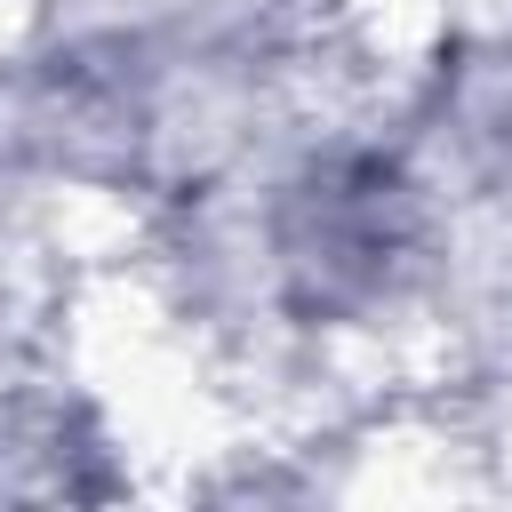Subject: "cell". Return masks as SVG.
<instances>
[{"label": "cell", "instance_id": "6da1fadb", "mask_svg": "<svg viewBox=\"0 0 512 512\" xmlns=\"http://www.w3.org/2000/svg\"><path fill=\"white\" fill-rule=\"evenodd\" d=\"M384 104L456 216L512 224V0H440L392 56Z\"/></svg>", "mask_w": 512, "mask_h": 512}, {"label": "cell", "instance_id": "7a4b0ae2", "mask_svg": "<svg viewBox=\"0 0 512 512\" xmlns=\"http://www.w3.org/2000/svg\"><path fill=\"white\" fill-rule=\"evenodd\" d=\"M136 488V440L64 344L0 360V504H120Z\"/></svg>", "mask_w": 512, "mask_h": 512}]
</instances>
